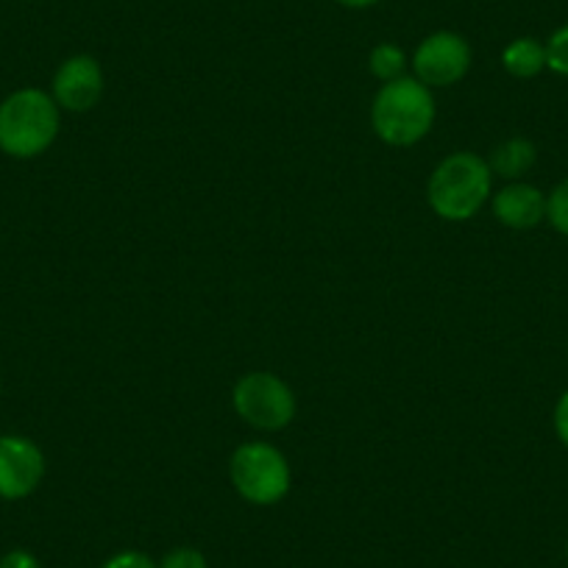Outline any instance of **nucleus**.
Here are the masks:
<instances>
[{"instance_id":"nucleus-13","label":"nucleus","mask_w":568,"mask_h":568,"mask_svg":"<svg viewBox=\"0 0 568 568\" xmlns=\"http://www.w3.org/2000/svg\"><path fill=\"white\" fill-rule=\"evenodd\" d=\"M546 221L557 234L568 237V179H562L549 195H546Z\"/></svg>"},{"instance_id":"nucleus-16","label":"nucleus","mask_w":568,"mask_h":568,"mask_svg":"<svg viewBox=\"0 0 568 568\" xmlns=\"http://www.w3.org/2000/svg\"><path fill=\"white\" fill-rule=\"evenodd\" d=\"M101 568H160L149 555H142V551H118L114 557H109Z\"/></svg>"},{"instance_id":"nucleus-12","label":"nucleus","mask_w":568,"mask_h":568,"mask_svg":"<svg viewBox=\"0 0 568 568\" xmlns=\"http://www.w3.org/2000/svg\"><path fill=\"white\" fill-rule=\"evenodd\" d=\"M404 68H407V59H404V51L393 42H382L371 51V73L379 81H396L404 75Z\"/></svg>"},{"instance_id":"nucleus-6","label":"nucleus","mask_w":568,"mask_h":568,"mask_svg":"<svg viewBox=\"0 0 568 568\" xmlns=\"http://www.w3.org/2000/svg\"><path fill=\"white\" fill-rule=\"evenodd\" d=\"M471 68V48L460 34L438 31L418 45L413 57L415 79L426 87H452Z\"/></svg>"},{"instance_id":"nucleus-2","label":"nucleus","mask_w":568,"mask_h":568,"mask_svg":"<svg viewBox=\"0 0 568 568\" xmlns=\"http://www.w3.org/2000/svg\"><path fill=\"white\" fill-rule=\"evenodd\" d=\"M371 123L376 136L396 149H409L424 140L435 123V98L429 87L418 79L387 81L376 92L374 106H371Z\"/></svg>"},{"instance_id":"nucleus-19","label":"nucleus","mask_w":568,"mask_h":568,"mask_svg":"<svg viewBox=\"0 0 568 568\" xmlns=\"http://www.w3.org/2000/svg\"><path fill=\"white\" fill-rule=\"evenodd\" d=\"M337 3H343V7L348 9H365L371 7V3H376V0H337Z\"/></svg>"},{"instance_id":"nucleus-18","label":"nucleus","mask_w":568,"mask_h":568,"mask_svg":"<svg viewBox=\"0 0 568 568\" xmlns=\"http://www.w3.org/2000/svg\"><path fill=\"white\" fill-rule=\"evenodd\" d=\"M0 568H42V566H40V560L31 555V551L14 549V551H9L3 560H0Z\"/></svg>"},{"instance_id":"nucleus-17","label":"nucleus","mask_w":568,"mask_h":568,"mask_svg":"<svg viewBox=\"0 0 568 568\" xmlns=\"http://www.w3.org/2000/svg\"><path fill=\"white\" fill-rule=\"evenodd\" d=\"M551 420H555L557 440H560V444L568 449V390L562 393L560 398H557L555 415H551Z\"/></svg>"},{"instance_id":"nucleus-9","label":"nucleus","mask_w":568,"mask_h":568,"mask_svg":"<svg viewBox=\"0 0 568 568\" xmlns=\"http://www.w3.org/2000/svg\"><path fill=\"white\" fill-rule=\"evenodd\" d=\"M494 215L507 229H535L546 221V193L527 182L505 184L494 195Z\"/></svg>"},{"instance_id":"nucleus-1","label":"nucleus","mask_w":568,"mask_h":568,"mask_svg":"<svg viewBox=\"0 0 568 568\" xmlns=\"http://www.w3.org/2000/svg\"><path fill=\"white\" fill-rule=\"evenodd\" d=\"M494 171L474 151H457L446 156L429 176L426 199L438 217L449 223L471 221L490 199Z\"/></svg>"},{"instance_id":"nucleus-15","label":"nucleus","mask_w":568,"mask_h":568,"mask_svg":"<svg viewBox=\"0 0 568 568\" xmlns=\"http://www.w3.org/2000/svg\"><path fill=\"white\" fill-rule=\"evenodd\" d=\"M160 568H210V566H206L204 551L193 549V546H179V549L168 551L165 560L160 562Z\"/></svg>"},{"instance_id":"nucleus-7","label":"nucleus","mask_w":568,"mask_h":568,"mask_svg":"<svg viewBox=\"0 0 568 568\" xmlns=\"http://www.w3.org/2000/svg\"><path fill=\"white\" fill-rule=\"evenodd\" d=\"M45 477V455L23 435L0 438V499L18 501L34 494Z\"/></svg>"},{"instance_id":"nucleus-5","label":"nucleus","mask_w":568,"mask_h":568,"mask_svg":"<svg viewBox=\"0 0 568 568\" xmlns=\"http://www.w3.org/2000/svg\"><path fill=\"white\" fill-rule=\"evenodd\" d=\"M234 413L254 429L278 433L296 418V396L291 385L267 371H251L232 390Z\"/></svg>"},{"instance_id":"nucleus-3","label":"nucleus","mask_w":568,"mask_h":568,"mask_svg":"<svg viewBox=\"0 0 568 568\" xmlns=\"http://www.w3.org/2000/svg\"><path fill=\"white\" fill-rule=\"evenodd\" d=\"M59 134V106L53 95L18 90L0 103V151L14 160H34L45 154Z\"/></svg>"},{"instance_id":"nucleus-10","label":"nucleus","mask_w":568,"mask_h":568,"mask_svg":"<svg viewBox=\"0 0 568 568\" xmlns=\"http://www.w3.org/2000/svg\"><path fill=\"white\" fill-rule=\"evenodd\" d=\"M538 162V149L527 136H510V140L499 142L490 156V171L494 176L507 179V182H521L524 173H529Z\"/></svg>"},{"instance_id":"nucleus-4","label":"nucleus","mask_w":568,"mask_h":568,"mask_svg":"<svg viewBox=\"0 0 568 568\" xmlns=\"http://www.w3.org/2000/svg\"><path fill=\"white\" fill-rule=\"evenodd\" d=\"M229 477H232L234 490L256 507L276 505L291 490L287 457L276 446L262 444V440H251L234 449Z\"/></svg>"},{"instance_id":"nucleus-14","label":"nucleus","mask_w":568,"mask_h":568,"mask_svg":"<svg viewBox=\"0 0 568 568\" xmlns=\"http://www.w3.org/2000/svg\"><path fill=\"white\" fill-rule=\"evenodd\" d=\"M546 68L568 79V26L557 29L546 42Z\"/></svg>"},{"instance_id":"nucleus-8","label":"nucleus","mask_w":568,"mask_h":568,"mask_svg":"<svg viewBox=\"0 0 568 568\" xmlns=\"http://www.w3.org/2000/svg\"><path fill=\"white\" fill-rule=\"evenodd\" d=\"M103 95V70L92 57H70L53 75V101L64 112H90Z\"/></svg>"},{"instance_id":"nucleus-11","label":"nucleus","mask_w":568,"mask_h":568,"mask_svg":"<svg viewBox=\"0 0 568 568\" xmlns=\"http://www.w3.org/2000/svg\"><path fill=\"white\" fill-rule=\"evenodd\" d=\"M501 64L516 79H535L540 70H546V45L532 40V37H521L513 40L510 45L501 51Z\"/></svg>"}]
</instances>
